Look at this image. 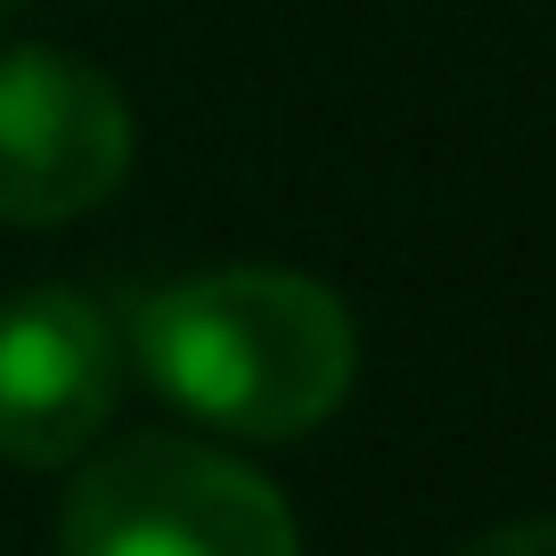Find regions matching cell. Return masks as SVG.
<instances>
[{"label": "cell", "instance_id": "cell-1", "mask_svg": "<svg viewBox=\"0 0 556 556\" xmlns=\"http://www.w3.org/2000/svg\"><path fill=\"white\" fill-rule=\"evenodd\" d=\"M139 361L189 417L245 442H295L352 393V312L303 270H205L139 312Z\"/></svg>", "mask_w": 556, "mask_h": 556}, {"label": "cell", "instance_id": "cell-2", "mask_svg": "<svg viewBox=\"0 0 556 556\" xmlns=\"http://www.w3.org/2000/svg\"><path fill=\"white\" fill-rule=\"evenodd\" d=\"M66 556H303L295 516L254 467L180 434L90 458L58 523Z\"/></svg>", "mask_w": 556, "mask_h": 556}, {"label": "cell", "instance_id": "cell-3", "mask_svg": "<svg viewBox=\"0 0 556 556\" xmlns=\"http://www.w3.org/2000/svg\"><path fill=\"white\" fill-rule=\"evenodd\" d=\"M131 173V106L66 50H0V222L50 229Z\"/></svg>", "mask_w": 556, "mask_h": 556}, {"label": "cell", "instance_id": "cell-4", "mask_svg": "<svg viewBox=\"0 0 556 556\" xmlns=\"http://www.w3.org/2000/svg\"><path fill=\"white\" fill-rule=\"evenodd\" d=\"M115 409V336L74 287H25L0 303V458L66 467Z\"/></svg>", "mask_w": 556, "mask_h": 556}, {"label": "cell", "instance_id": "cell-5", "mask_svg": "<svg viewBox=\"0 0 556 556\" xmlns=\"http://www.w3.org/2000/svg\"><path fill=\"white\" fill-rule=\"evenodd\" d=\"M458 556H556V516H532V523H500V532L467 540Z\"/></svg>", "mask_w": 556, "mask_h": 556}]
</instances>
